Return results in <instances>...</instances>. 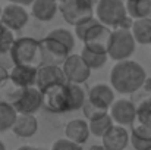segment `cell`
<instances>
[{
	"instance_id": "cell-1",
	"label": "cell",
	"mask_w": 151,
	"mask_h": 150,
	"mask_svg": "<svg viewBox=\"0 0 151 150\" xmlns=\"http://www.w3.org/2000/svg\"><path fill=\"white\" fill-rule=\"evenodd\" d=\"M147 84V72L135 60L116 62L110 71V86L120 94L138 93Z\"/></svg>"
},
{
	"instance_id": "cell-2",
	"label": "cell",
	"mask_w": 151,
	"mask_h": 150,
	"mask_svg": "<svg viewBox=\"0 0 151 150\" xmlns=\"http://www.w3.org/2000/svg\"><path fill=\"white\" fill-rule=\"evenodd\" d=\"M111 31L113 30L101 24L96 16L75 27V36L84 43V47L99 53L109 51Z\"/></svg>"
},
{
	"instance_id": "cell-3",
	"label": "cell",
	"mask_w": 151,
	"mask_h": 150,
	"mask_svg": "<svg viewBox=\"0 0 151 150\" xmlns=\"http://www.w3.org/2000/svg\"><path fill=\"white\" fill-rule=\"evenodd\" d=\"M96 18L109 28H132L134 19L128 15L126 1L99 0L96 4Z\"/></svg>"
},
{
	"instance_id": "cell-4",
	"label": "cell",
	"mask_w": 151,
	"mask_h": 150,
	"mask_svg": "<svg viewBox=\"0 0 151 150\" xmlns=\"http://www.w3.org/2000/svg\"><path fill=\"white\" fill-rule=\"evenodd\" d=\"M9 56L13 65H31L37 68L43 65L40 40H35L32 37L16 38Z\"/></svg>"
},
{
	"instance_id": "cell-5",
	"label": "cell",
	"mask_w": 151,
	"mask_h": 150,
	"mask_svg": "<svg viewBox=\"0 0 151 150\" xmlns=\"http://www.w3.org/2000/svg\"><path fill=\"white\" fill-rule=\"evenodd\" d=\"M137 49V41L132 36V31L128 28H114L111 31L110 43H109V57L120 62L129 59Z\"/></svg>"
},
{
	"instance_id": "cell-6",
	"label": "cell",
	"mask_w": 151,
	"mask_h": 150,
	"mask_svg": "<svg viewBox=\"0 0 151 150\" xmlns=\"http://www.w3.org/2000/svg\"><path fill=\"white\" fill-rule=\"evenodd\" d=\"M59 10L63 19L72 27H76L96 15L94 0H62Z\"/></svg>"
},
{
	"instance_id": "cell-7",
	"label": "cell",
	"mask_w": 151,
	"mask_h": 150,
	"mask_svg": "<svg viewBox=\"0 0 151 150\" xmlns=\"http://www.w3.org/2000/svg\"><path fill=\"white\" fill-rule=\"evenodd\" d=\"M43 106L53 113H65L70 112V94L69 84H57L51 86L43 91Z\"/></svg>"
},
{
	"instance_id": "cell-8",
	"label": "cell",
	"mask_w": 151,
	"mask_h": 150,
	"mask_svg": "<svg viewBox=\"0 0 151 150\" xmlns=\"http://www.w3.org/2000/svg\"><path fill=\"white\" fill-rule=\"evenodd\" d=\"M40 44H41L43 65L62 66L65 63V60L68 59V56L72 53L65 44H62L60 41L50 38V37H44L43 40H40Z\"/></svg>"
},
{
	"instance_id": "cell-9",
	"label": "cell",
	"mask_w": 151,
	"mask_h": 150,
	"mask_svg": "<svg viewBox=\"0 0 151 150\" xmlns=\"http://www.w3.org/2000/svg\"><path fill=\"white\" fill-rule=\"evenodd\" d=\"M62 68H63L68 83H72V84H84L91 75V69L84 62L81 54L70 53L68 59L65 60V63L62 65Z\"/></svg>"
},
{
	"instance_id": "cell-10",
	"label": "cell",
	"mask_w": 151,
	"mask_h": 150,
	"mask_svg": "<svg viewBox=\"0 0 151 150\" xmlns=\"http://www.w3.org/2000/svg\"><path fill=\"white\" fill-rule=\"evenodd\" d=\"M29 21V13L27 12L25 6L9 3L3 7L0 22L10 31H19L22 30Z\"/></svg>"
},
{
	"instance_id": "cell-11",
	"label": "cell",
	"mask_w": 151,
	"mask_h": 150,
	"mask_svg": "<svg viewBox=\"0 0 151 150\" xmlns=\"http://www.w3.org/2000/svg\"><path fill=\"white\" fill-rule=\"evenodd\" d=\"M109 113L113 118L116 125L129 127V125H134L137 122V104L132 100L128 99L116 100L111 104Z\"/></svg>"
},
{
	"instance_id": "cell-12",
	"label": "cell",
	"mask_w": 151,
	"mask_h": 150,
	"mask_svg": "<svg viewBox=\"0 0 151 150\" xmlns=\"http://www.w3.org/2000/svg\"><path fill=\"white\" fill-rule=\"evenodd\" d=\"M43 91L37 87H28L24 90L22 96L13 104L19 115H34L43 107Z\"/></svg>"
},
{
	"instance_id": "cell-13",
	"label": "cell",
	"mask_w": 151,
	"mask_h": 150,
	"mask_svg": "<svg viewBox=\"0 0 151 150\" xmlns=\"http://www.w3.org/2000/svg\"><path fill=\"white\" fill-rule=\"evenodd\" d=\"M66 75L63 72L62 66L56 65H41L38 68V75H37V88L44 91L51 86L57 84H66Z\"/></svg>"
},
{
	"instance_id": "cell-14",
	"label": "cell",
	"mask_w": 151,
	"mask_h": 150,
	"mask_svg": "<svg viewBox=\"0 0 151 150\" xmlns=\"http://www.w3.org/2000/svg\"><path fill=\"white\" fill-rule=\"evenodd\" d=\"M131 143V134L122 125H114L103 138L101 146L104 150H125Z\"/></svg>"
},
{
	"instance_id": "cell-15",
	"label": "cell",
	"mask_w": 151,
	"mask_h": 150,
	"mask_svg": "<svg viewBox=\"0 0 151 150\" xmlns=\"http://www.w3.org/2000/svg\"><path fill=\"white\" fill-rule=\"evenodd\" d=\"M88 101H91L94 106L110 110L114 100V88L109 84H96L88 91Z\"/></svg>"
},
{
	"instance_id": "cell-16",
	"label": "cell",
	"mask_w": 151,
	"mask_h": 150,
	"mask_svg": "<svg viewBox=\"0 0 151 150\" xmlns=\"http://www.w3.org/2000/svg\"><path fill=\"white\" fill-rule=\"evenodd\" d=\"M37 75H38V68L31 65H15L13 69L10 71V80L22 88L35 87Z\"/></svg>"
},
{
	"instance_id": "cell-17",
	"label": "cell",
	"mask_w": 151,
	"mask_h": 150,
	"mask_svg": "<svg viewBox=\"0 0 151 150\" xmlns=\"http://www.w3.org/2000/svg\"><path fill=\"white\" fill-rule=\"evenodd\" d=\"M65 136L70 141L76 144H85L91 136L90 131V124L87 119H72L66 124L65 127Z\"/></svg>"
},
{
	"instance_id": "cell-18",
	"label": "cell",
	"mask_w": 151,
	"mask_h": 150,
	"mask_svg": "<svg viewBox=\"0 0 151 150\" xmlns=\"http://www.w3.org/2000/svg\"><path fill=\"white\" fill-rule=\"evenodd\" d=\"M38 131V121L34 115H18L12 133L21 138H29Z\"/></svg>"
},
{
	"instance_id": "cell-19",
	"label": "cell",
	"mask_w": 151,
	"mask_h": 150,
	"mask_svg": "<svg viewBox=\"0 0 151 150\" xmlns=\"http://www.w3.org/2000/svg\"><path fill=\"white\" fill-rule=\"evenodd\" d=\"M59 10L57 0H35L31 4V13L35 19L41 22H49L56 16Z\"/></svg>"
},
{
	"instance_id": "cell-20",
	"label": "cell",
	"mask_w": 151,
	"mask_h": 150,
	"mask_svg": "<svg viewBox=\"0 0 151 150\" xmlns=\"http://www.w3.org/2000/svg\"><path fill=\"white\" fill-rule=\"evenodd\" d=\"M131 144L135 150H151V128L134 124L131 133Z\"/></svg>"
},
{
	"instance_id": "cell-21",
	"label": "cell",
	"mask_w": 151,
	"mask_h": 150,
	"mask_svg": "<svg viewBox=\"0 0 151 150\" xmlns=\"http://www.w3.org/2000/svg\"><path fill=\"white\" fill-rule=\"evenodd\" d=\"M131 31L137 44H142V46L151 44V18L135 19Z\"/></svg>"
},
{
	"instance_id": "cell-22",
	"label": "cell",
	"mask_w": 151,
	"mask_h": 150,
	"mask_svg": "<svg viewBox=\"0 0 151 150\" xmlns=\"http://www.w3.org/2000/svg\"><path fill=\"white\" fill-rule=\"evenodd\" d=\"M88 124H90V131H91V134L96 136V137H99V138H103V137L116 125L109 112H106V113H103L100 116H97V118L88 121Z\"/></svg>"
},
{
	"instance_id": "cell-23",
	"label": "cell",
	"mask_w": 151,
	"mask_h": 150,
	"mask_svg": "<svg viewBox=\"0 0 151 150\" xmlns=\"http://www.w3.org/2000/svg\"><path fill=\"white\" fill-rule=\"evenodd\" d=\"M126 10L134 21L151 18V0H128Z\"/></svg>"
},
{
	"instance_id": "cell-24",
	"label": "cell",
	"mask_w": 151,
	"mask_h": 150,
	"mask_svg": "<svg viewBox=\"0 0 151 150\" xmlns=\"http://www.w3.org/2000/svg\"><path fill=\"white\" fill-rule=\"evenodd\" d=\"M25 88L16 86L10 77L7 80H4L1 84H0V101H6V103H10V104H15L18 99L22 96Z\"/></svg>"
},
{
	"instance_id": "cell-25",
	"label": "cell",
	"mask_w": 151,
	"mask_h": 150,
	"mask_svg": "<svg viewBox=\"0 0 151 150\" xmlns=\"http://www.w3.org/2000/svg\"><path fill=\"white\" fill-rule=\"evenodd\" d=\"M18 115L19 113L13 104L0 101V133H6V131L12 130Z\"/></svg>"
},
{
	"instance_id": "cell-26",
	"label": "cell",
	"mask_w": 151,
	"mask_h": 150,
	"mask_svg": "<svg viewBox=\"0 0 151 150\" xmlns=\"http://www.w3.org/2000/svg\"><path fill=\"white\" fill-rule=\"evenodd\" d=\"M84 59V62L88 65V68L93 71V69H101L107 59H109V54L107 53H99V51H93V50L87 49V47H82L81 53H79Z\"/></svg>"
},
{
	"instance_id": "cell-27",
	"label": "cell",
	"mask_w": 151,
	"mask_h": 150,
	"mask_svg": "<svg viewBox=\"0 0 151 150\" xmlns=\"http://www.w3.org/2000/svg\"><path fill=\"white\" fill-rule=\"evenodd\" d=\"M137 124L151 128V88L150 93L137 103Z\"/></svg>"
},
{
	"instance_id": "cell-28",
	"label": "cell",
	"mask_w": 151,
	"mask_h": 150,
	"mask_svg": "<svg viewBox=\"0 0 151 150\" xmlns=\"http://www.w3.org/2000/svg\"><path fill=\"white\" fill-rule=\"evenodd\" d=\"M68 84H69V94H70V110L82 109L88 99V94L81 87V84H72V83Z\"/></svg>"
},
{
	"instance_id": "cell-29",
	"label": "cell",
	"mask_w": 151,
	"mask_h": 150,
	"mask_svg": "<svg viewBox=\"0 0 151 150\" xmlns=\"http://www.w3.org/2000/svg\"><path fill=\"white\" fill-rule=\"evenodd\" d=\"M47 37L60 41L62 44H65L70 51H73V47H75V37H73V34H72L69 30H66V28H56V30H53V31H50V33L47 34Z\"/></svg>"
},
{
	"instance_id": "cell-30",
	"label": "cell",
	"mask_w": 151,
	"mask_h": 150,
	"mask_svg": "<svg viewBox=\"0 0 151 150\" xmlns=\"http://www.w3.org/2000/svg\"><path fill=\"white\" fill-rule=\"evenodd\" d=\"M15 40L16 38L13 36V31L6 28L1 38H0V54H9L12 47H13V44H15Z\"/></svg>"
},
{
	"instance_id": "cell-31",
	"label": "cell",
	"mask_w": 151,
	"mask_h": 150,
	"mask_svg": "<svg viewBox=\"0 0 151 150\" xmlns=\"http://www.w3.org/2000/svg\"><path fill=\"white\" fill-rule=\"evenodd\" d=\"M51 150H84L81 144L70 141L69 138H59L53 143Z\"/></svg>"
},
{
	"instance_id": "cell-32",
	"label": "cell",
	"mask_w": 151,
	"mask_h": 150,
	"mask_svg": "<svg viewBox=\"0 0 151 150\" xmlns=\"http://www.w3.org/2000/svg\"><path fill=\"white\" fill-rule=\"evenodd\" d=\"M9 77H10V72H9L4 66H1V65H0V84H1L4 80H7Z\"/></svg>"
},
{
	"instance_id": "cell-33",
	"label": "cell",
	"mask_w": 151,
	"mask_h": 150,
	"mask_svg": "<svg viewBox=\"0 0 151 150\" xmlns=\"http://www.w3.org/2000/svg\"><path fill=\"white\" fill-rule=\"evenodd\" d=\"M7 1L15 3V4H21V6H29V4H32L35 0H7Z\"/></svg>"
},
{
	"instance_id": "cell-34",
	"label": "cell",
	"mask_w": 151,
	"mask_h": 150,
	"mask_svg": "<svg viewBox=\"0 0 151 150\" xmlns=\"http://www.w3.org/2000/svg\"><path fill=\"white\" fill-rule=\"evenodd\" d=\"M16 150H37V147H32V146H22V147H19V149Z\"/></svg>"
},
{
	"instance_id": "cell-35",
	"label": "cell",
	"mask_w": 151,
	"mask_h": 150,
	"mask_svg": "<svg viewBox=\"0 0 151 150\" xmlns=\"http://www.w3.org/2000/svg\"><path fill=\"white\" fill-rule=\"evenodd\" d=\"M4 30H6V27L0 22V38H1V36H3V33H4Z\"/></svg>"
},
{
	"instance_id": "cell-36",
	"label": "cell",
	"mask_w": 151,
	"mask_h": 150,
	"mask_svg": "<svg viewBox=\"0 0 151 150\" xmlns=\"http://www.w3.org/2000/svg\"><path fill=\"white\" fill-rule=\"evenodd\" d=\"M0 150H6V146H4L3 141H0Z\"/></svg>"
},
{
	"instance_id": "cell-37",
	"label": "cell",
	"mask_w": 151,
	"mask_h": 150,
	"mask_svg": "<svg viewBox=\"0 0 151 150\" xmlns=\"http://www.w3.org/2000/svg\"><path fill=\"white\" fill-rule=\"evenodd\" d=\"M1 12H3V9H1V6H0V18H1Z\"/></svg>"
},
{
	"instance_id": "cell-38",
	"label": "cell",
	"mask_w": 151,
	"mask_h": 150,
	"mask_svg": "<svg viewBox=\"0 0 151 150\" xmlns=\"http://www.w3.org/2000/svg\"><path fill=\"white\" fill-rule=\"evenodd\" d=\"M97 1H99V0H94V3H96V4H97Z\"/></svg>"
},
{
	"instance_id": "cell-39",
	"label": "cell",
	"mask_w": 151,
	"mask_h": 150,
	"mask_svg": "<svg viewBox=\"0 0 151 150\" xmlns=\"http://www.w3.org/2000/svg\"><path fill=\"white\" fill-rule=\"evenodd\" d=\"M37 150H47V149H37Z\"/></svg>"
},
{
	"instance_id": "cell-40",
	"label": "cell",
	"mask_w": 151,
	"mask_h": 150,
	"mask_svg": "<svg viewBox=\"0 0 151 150\" xmlns=\"http://www.w3.org/2000/svg\"><path fill=\"white\" fill-rule=\"evenodd\" d=\"M150 88H151V84H150Z\"/></svg>"
},
{
	"instance_id": "cell-41",
	"label": "cell",
	"mask_w": 151,
	"mask_h": 150,
	"mask_svg": "<svg viewBox=\"0 0 151 150\" xmlns=\"http://www.w3.org/2000/svg\"><path fill=\"white\" fill-rule=\"evenodd\" d=\"M126 1H128V0H126Z\"/></svg>"
}]
</instances>
